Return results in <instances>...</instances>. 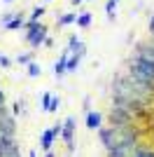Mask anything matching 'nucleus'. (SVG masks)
<instances>
[{
  "label": "nucleus",
  "instance_id": "1",
  "mask_svg": "<svg viewBox=\"0 0 154 157\" xmlns=\"http://www.w3.org/2000/svg\"><path fill=\"white\" fill-rule=\"evenodd\" d=\"M128 75L142 94H149L154 89V49H149L147 45H140L135 49V56L128 63Z\"/></svg>",
  "mask_w": 154,
  "mask_h": 157
},
{
  "label": "nucleus",
  "instance_id": "2",
  "mask_svg": "<svg viewBox=\"0 0 154 157\" xmlns=\"http://www.w3.org/2000/svg\"><path fill=\"white\" fill-rule=\"evenodd\" d=\"M26 28H28V33H26V40L31 42V47H40V45H45V40H47V28L42 26V24H26Z\"/></svg>",
  "mask_w": 154,
  "mask_h": 157
},
{
  "label": "nucleus",
  "instance_id": "3",
  "mask_svg": "<svg viewBox=\"0 0 154 157\" xmlns=\"http://www.w3.org/2000/svg\"><path fill=\"white\" fill-rule=\"evenodd\" d=\"M61 134H63V141L70 145L72 150V134H75V117H68L65 120V127H61Z\"/></svg>",
  "mask_w": 154,
  "mask_h": 157
},
{
  "label": "nucleus",
  "instance_id": "4",
  "mask_svg": "<svg viewBox=\"0 0 154 157\" xmlns=\"http://www.w3.org/2000/svg\"><path fill=\"white\" fill-rule=\"evenodd\" d=\"M61 134V127H51V129H47L45 134H42V148H45L47 152H49V148H51V143H54V138Z\"/></svg>",
  "mask_w": 154,
  "mask_h": 157
},
{
  "label": "nucleus",
  "instance_id": "5",
  "mask_svg": "<svg viewBox=\"0 0 154 157\" xmlns=\"http://www.w3.org/2000/svg\"><path fill=\"white\" fill-rule=\"evenodd\" d=\"M68 54H70V52L65 49V52L61 54V59L56 61V66H54V73H56V75H63V73H65V63H68Z\"/></svg>",
  "mask_w": 154,
  "mask_h": 157
},
{
  "label": "nucleus",
  "instance_id": "6",
  "mask_svg": "<svg viewBox=\"0 0 154 157\" xmlns=\"http://www.w3.org/2000/svg\"><path fill=\"white\" fill-rule=\"evenodd\" d=\"M101 113H89V115H86V127H89V129H98V127H101Z\"/></svg>",
  "mask_w": 154,
  "mask_h": 157
},
{
  "label": "nucleus",
  "instance_id": "7",
  "mask_svg": "<svg viewBox=\"0 0 154 157\" xmlns=\"http://www.w3.org/2000/svg\"><path fill=\"white\" fill-rule=\"evenodd\" d=\"M24 26V14H16V17H12V19L7 21V31H16V28H21Z\"/></svg>",
  "mask_w": 154,
  "mask_h": 157
},
{
  "label": "nucleus",
  "instance_id": "8",
  "mask_svg": "<svg viewBox=\"0 0 154 157\" xmlns=\"http://www.w3.org/2000/svg\"><path fill=\"white\" fill-rule=\"evenodd\" d=\"M75 24H77L79 28H89V26H91V14H89V12L79 14V17L75 19Z\"/></svg>",
  "mask_w": 154,
  "mask_h": 157
},
{
  "label": "nucleus",
  "instance_id": "9",
  "mask_svg": "<svg viewBox=\"0 0 154 157\" xmlns=\"http://www.w3.org/2000/svg\"><path fill=\"white\" fill-rule=\"evenodd\" d=\"M75 19H77V14L68 12V14H63V17L58 19V26H68V24H75Z\"/></svg>",
  "mask_w": 154,
  "mask_h": 157
},
{
  "label": "nucleus",
  "instance_id": "10",
  "mask_svg": "<svg viewBox=\"0 0 154 157\" xmlns=\"http://www.w3.org/2000/svg\"><path fill=\"white\" fill-rule=\"evenodd\" d=\"M115 10H117V0H108V5H105V14H108L110 21L115 19Z\"/></svg>",
  "mask_w": 154,
  "mask_h": 157
},
{
  "label": "nucleus",
  "instance_id": "11",
  "mask_svg": "<svg viewBox=\"0 0 154 157\" xmlns=\"http://www.w3.org/2000/svg\"><path fill=\"white\" fill-rule=\"evenodd\" d=\"M45 12H47L45 7H35V10H33V14H31V19H28V24H35V21H38Z\"/></svg>",
  "mask_w": 154,
  "mask_h": 157
},
{
  "label": "nucleus",
  "instance_id": "12",
  "mask_svg": "<svg viewBox=\"0 0 154 157\" xmlns=\"http://www.w3.org/2000/svg\"><path fill=\"white\" fill-rule=\"evenodd\" d=\"M58 105H61V98H58V96H51V98H49V108H47V113H56Z\"/></svg>",
  "mask_w": 154,
  "mask_h": 157
},
{
  "label": "nucleus",
  "instance_id": "13",
  "mask_svg": "<svg viewBox=\"0 0 154 157\" xmlns=\"http://www.w3.org/2000/svg\"><path fill=\"white\" fill-rule=\"evenodd\" d=\"M40 73H42V68H40L38 63H28V75H31V78H38Z\"/></svg>",
  "mask_w": 154,
  "mask_h": 157
},
{
  "label": "nucleus",
  "instance_id": "14",
  "mask_svg": "<svg viewBox=\"0 0 154 157\" xmlns=\"http://www.w3.org/2000/svg\"><path fill=\"white\" fill-rule=\"evenodd\" d=\"M16 61H19V63H31V61H33V54L31 52H28V54H21Z\"/></svg>",
  "mask_w": 154,
  "mask_h": 157
},
{
  "label": "nucleus",
  "instance_id": "15",
  "mask_svg": "<svg viewBox=\"0 0 154 157\" xmlns=\"http://www.w3.org/2000/svg\"><path fill=\"white\" fill-rule=\"evenodd\" d=\"M49 98H51V94H49V92L42 94V110H47V108H49Z\"/></svg>",
  "mask_w": 154,
  "mask_h": 157
},
{
  "label": "nucleus",
  "instance_id": "16",
  "mask_svg": "<svg viewBox=\"0 0 154 157\" xmlns=\"http://www.w3.org/2000/svg\"><path fill=\"white\" fill-rule=\"evenodd\" d=\"M0 66H2V68H7V66H12V63H9V59H7V56H2V54H0Z\"/></svg>",
  "mask_w": 154,
  "mask_h": 157
},
{
  "label": "nucleus",
  "instance_id": "17",
  "mask_svg": "<svg viewBox=\"0 0 154 157\" xmlns=\"http://www.w3.org/2000/svg\"><path fill=\"white\" fill-rule=\"evenodd\" d=\"M133 157H154V152H135Z\"/></svg>",
  "mask_w": 154,
  "mask_h": 157
},
{
  "label": "nucleus",
  "instance_id": "18",
  "mask_svg": "<svg viewBox=\"0 0 154 157\" xmlns=\"http://www.w3.org/2000/svg\"><path fill=\"white\" fill-rule=\"evenodd\" d=\"M2 108H5V94L0 92V110H2Z\"/></svg>",
  "mask_w": 154,
  "mask_h": 157
},
{
  "label": "nucleus",
  "instance_id": "19",
  "mask_svg": "<svg viewBox=\"0 0 154 157\" xmlns=\"http://www.w3.org/2000/svg\"><path fill=\"white\" fill-rule=\"evenodd\" d=\"M79 2H82V0H72V5H79Z\"/></svg>",
  "mask_w": 154,
  "mask_h": 157
},
{
  "label": "nucleus",
  "instance_id": "20",
  "mask_svg": "<svg viewBox=\"0 0 154 157\" xmlns=\"http://www.w3.org/2000/svg\"><path fill=\"white\" fill-rule=\"evenodd\" d=\"M45 157H54V155H51V152H47V155H45Z\"/></svg>",
  "mask_w": 154,
  "mask_h": 157
},
{
  "label": "nucleus",
  "instance_id": "21",
  "mask_svg": "<svg viewBox=\"0 0 154 157\" xmlns=\"http://www.w3.org/2000/svg\"><path fill=\"white\" fill-rule=\"evenodd\" d=\"M5 2H9V0H5Z\"/></svg>",
  "mask_w": 154,
  "mask_h": 157
},
{
  "label": "nucleus",
  "instance_id": "22",
  "mask_svg": "<svg viewBox=\"0 0 154 157\" xmlns=\"http://www.w3.org/2000/svg\"><path fill=\"white\" fill-rule=\"evenodd\" d=\"M117 2H119V0H117Z\"/></svg>",
  "mask_w": 154,
  "mask_h": 157
}]
</instances>
